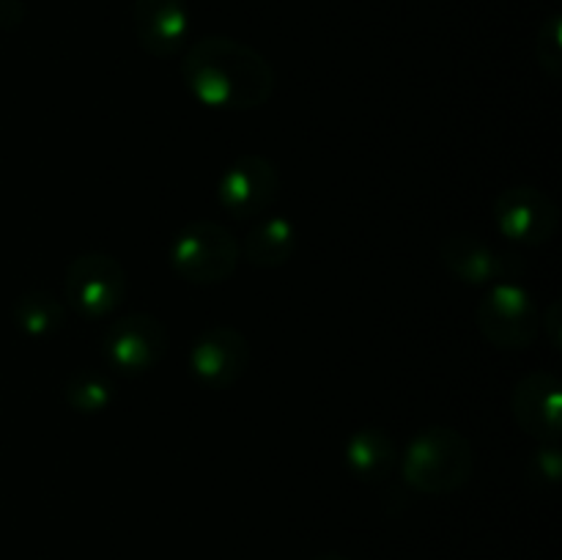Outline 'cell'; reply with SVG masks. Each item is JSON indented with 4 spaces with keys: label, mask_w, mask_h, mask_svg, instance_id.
<instances>
[{
    "label": "cell",
    "mask_w": 562,
    "mask_h": 560,
    "mask_svg": "<svg viewBox=\"0 0 562 560\" xmlns=\"http://www.w3.org/2000/svg\"><path fill=\"white\" fill-rule=\"evenodd\" d=\"M181 77L192 97L212 110H256L274 91V69L256 47L231 36H203L190 44Z\"/></svg>",
    "instance_id": "1"
},
{
    "label": "cell",
    "mask_w": 562,
    "mask_h": 560,
    "mask_svg": "<svg viewBox=\"0 0 562 560\" xmlns=\"http://www.w3.org/2000/svg\"><path fill=\"white\" fill-rule=\"evenodd\" d=\"M475 470V448L450 426H426L406 443L401 456V475L415 492L453 494Z\"/></svg>",
    "instance_id": "2"
},
{
    "label": "cell",
    "mask_w": 562,
    "mask_h": 560,
    "mask_svg": "<svg viewBox=\"0 0 562 560\" xmlns=\"http://www.w3.org/2000/svg\"><path fill=\"white\" fill-rule=\"evenodd\" d=\"M168 261L187 283L220 285L239 267V242L223 223L192 220L170 239Z\"/></svg>",
    "instance_id": "3"
},
{
    "label": "cell",
    "mask_w": 562,
    "mask_h": 560,
    "mask_svg": "<svg viewBox=\"0 0 562 560\" xmlns=\"http://www.w3.org/2000/svg\"><path fill=\"white\" fill-rule=\"evenodd\" d=\"M477 329L483 338L497 349H527L538 338V313L536 300L521 283L510 280H497L477 302Z\"/></svg>",
    "instance_id": "4"
},
{
    "label": "cell",
    "mask_w": 562,
    "mask_h": 560,
    "mask_svg": "<svg viewBox=\"0 0 562 560\" xmlns=\"http://www.w3.org/2000/svg\"><path fill=\"white\" fill-rule=\"evenodd\" d=\"M66 305L86 318H104L126 296V269L110 253H82L71 258L64 275Z\"/></svg>",
    "instance_id": "5"
},
{
    "label": "cell",
    "mask_w": 562,
    "mask_h": 560,
    "mask_svg": "<svg viewBox=\"0 0 562 560\" xmlns=\"http://www.w3.org/2000/svg\"><path fill=\"white\" fill-rule=\"evenodd\" d=\"M499 234L519 245H547L560 225V209L543 190L516 184L499 192L492 203Z\"/></svg>",
    "instance_id": "6"
},
{
    "label": "cell",
    "mask_w": 562,
    "mask_h": 560,
    "mask_svg": "<svg viewBox=\"0 0 562 560\" xmlns=\"http://www.w3.org/2000/svg\"><path fill=\"white\" fill-rule=\"evenodd\" d=\"M168 351V329L148 313H126L108 324L102 335V355L119 371L146 373Z\"/></svg>",
    "instance_id": "7"
},
{
    "label": "cell",
    "mask_w": 562,
    "mask_h": 560,
    "mask_svg": "<svg viewBox=\"0 0 562 560\" xmlns=\"http://www.w3.org/2000/svg\"><path fill=\"white\" fill-rule=\"evenodd\" d=\"M280 190V173L263 154H241L223 170L217 181L220 206L236 220H250L267 212Z\"/></svg>",
    "instance_id": "8"
},
{
    "label": "cell",
    "mask_w": 562,
    "mask_h": 560,
    "mask_svg": "<svg viewBox=\"0 0 562 560\" xmlns=\"http://www.w3.org/2000/svg\"><path fill=\"white\" fill-rule=\"evenodd\" d=\"M187 366H190L192 377L206 388H231L245 377L247 366H250V344L236 327L214 324L192 340Z\"/></svg>",
    "instance_id": "9"
},
{
    "label": "cell",
    "mask_w": 562,
    "mask_h": 560,
    "mask_svg": "<svg viewBox=\"0 0 562 560\" xmlns=\"http://www.w3.org/2000/svg\"><path fill=\"white\" fill-rule=\"evenodd\" d=\"M562 384L554 373L532 371L516 382L510 412L525 434L541 445H558L562 434Z\"/></svg>",
    "instance_id": "10"
},
{
    "label": "cell",
    "mask_w": 562,
    "mask_h": 560,
    "mask_svg": "<svg viewBox=\"0 0 562 560\" xmlns=\"http://www.w3.org/2000/svg\"><path fill=\"white\" fill-rule=\"evenodd\" d=\"M137 44L154 58H173L187 47L190 11L187 0H135L132 3Z\"/></svg>",
    "instance_id": "11"
},
{
    "label": "cell",
    "mask_w": 562,
    "mask_h": 560,
    "mask_svg": "<svg viewBox=\"0 0 562 560\" xmlns=\"http://www.w3.org/2000/svg\"><path fill=\"white\" fill-rule=\"evenodd\" d=\"M439 258H442V267L467 285H486L497 283V280H510V256H503L488 242L477 239L472 234H450L442 242V247H439Z\"/></svg>",
    "instance_id": "12"
},
{
    "label": "cell",
    "mask_w": 562,
    "mask_h": 560,
    "mask_svg": "<svg viewBox=\"0 0 562 560\" xmlns=\"http://www.w3.org/2000/svg\"><path fill=\"white\" fill-rule=\"evenodd\" d=\"M344 461L360 481H384L398 461V450L382 428H357L344 445Z\"/></svg>",
    "instance_id": "13"
},
{
    "label": "cell",
    "mask_w": 562,
    "mask_h": 560,
    "mask_svg": "<svg viewBox=\"0 0 562 560\" xmlns=\"http://www.w3.org/2000/svg\"><path fill=\"white\" fill-rule=\"evenodd\" d=\"M294 250L296 225L285 214H269V217L258 220L256 228H250V234L245 236V245H241L247 261L261 269L283 267L294 256Z\"/></svg>",
    "instance_id": "14"
},
{
    "label": "cell",
    "mask_w": 562,
    "mask_h": 560,
    "mask_svg": "<svg viewBox=\"0 0 562 560\" xmlns=\"http://www.w3.org/2000/svg\"><path fill=\"white\" fill-rule=\"evenodd\" d=\"M16 329L31 338H47L66 324V305L47 289H31L11 305Z\"/></svg>",
    "instance_id": "15"
},
{
    "label": "cell",
    "mask_w": 562,
    "mask_h": 560,
    "mask_svg": "<svg viewBox=\"0 0 562 560\" xmlns=\"http://www.w3.org/2000/svg\"><path fill=\"white\" fill-rule=\"evenodd\" d=\"M115 388L110 377L99 371H75L64 384V399L80 415H102L113 404Z\"/></svg>",
    "instance_id": "16"
},
{
    "label": "cell",
    "mask_w": 562,
    "mask_h": 560,
    "mask_svg": "<svg viewBox=\"0 0 562 560\" xmlns=\"http://www.w3.org/2000/svg\"><path fill=\"white\" fill-rule=\"evenodd\" d=\"M536 58L538 66L547 71L552 80H560L562 75V22L558 11L547 16L541 22V31H538V42H536Z\"/></svg>",
    "instance_id": "17"
},
{
    "label": "cell",
    "mask_w": 562,
    "mask_h": 560,
    "mask_svg": "<svg viewBox=\"0 0 562 560\" xmlns=\"http://www.w3.org/2000/svg\"><path fill=\"white\" fill-rule=\"evenodd\" d=\"M530 478H541L543 483H558L560 478V448L541 445L530 459Z\"/></svg>",
    "instance_id": "18"
},
{
    "label": "cell",
    "mask_w": 562,
    "mask_h": 560,
    "mask_svg": "<svg viewBox=\"0 0 562 560\" xmlns=\"http://www.w3.org/2000/svg\"><path fill=\"white\" fill-rule=\"evenodd\" d=\"M25 20V5L20 0H0V27L14 31Z\"/></svg>",
    "instance_id": "19"
},
{
    "label": "cell",
    "mask_w": 562,
    "mask_h": 560,
    "mask_svg": "<svg viewBox=\"0 0 562 560\" xmlns=\"http://www.w3.org/2000/svg\"><path fill=\"white\" fill-rule=\"evenodd\" d=\"M560 316H562L560 302L554 300L552 305H549L547 311L541 313V318H538V324H547V329H549V340H552L554 349H560Z\"/></svg>",
    "instance_id": "20"
},
{
    "label": "cell",
    "mask_w": 562,
    "mask_h": 560,
    "mask_svg": "<svg viewBox=\"0 0 562 560\" xmlns=\"http://www.w3.org/2000/svg\"><path fill=\"white\" fill-rule=\"evenodd\" d=\"M316 560H349V558H346V555H340V552H324V555H318Z\"/></svg>",
    "instance_id": "21"
}]
</instances>
